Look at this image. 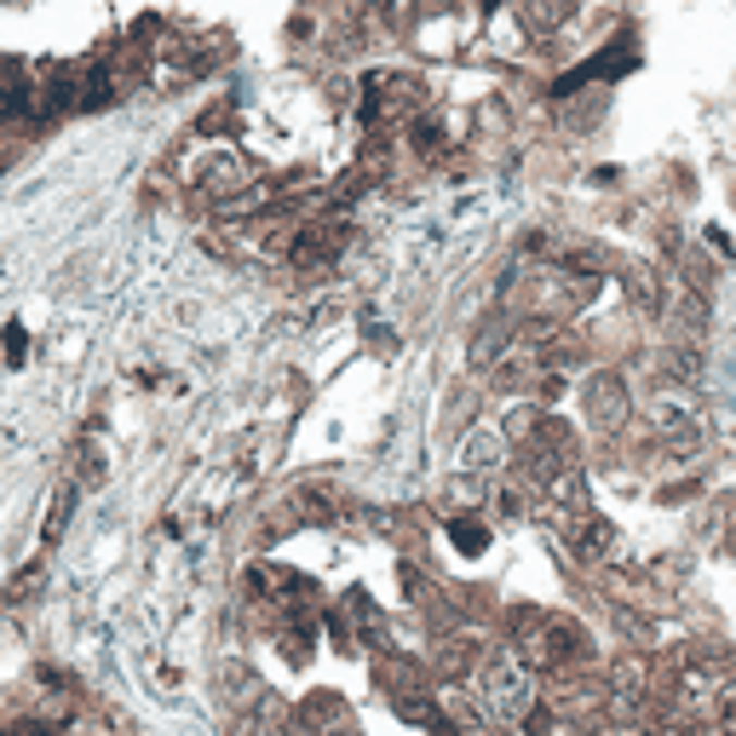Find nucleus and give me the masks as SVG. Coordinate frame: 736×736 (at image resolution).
Here are the masks:
<instances>
[{
	"label": "nucleus",
	"instance_id": "nucleus-2",
	"mask_svg": "<svg viewBox=\"0 0 736 736\" xmlns=\"http://www.w3.org/2000/svg\"><path fill=\"white\" fill-rule=\"evenodd\" d=\"M35 587H40V564L35 569H24V576L12 581V592H7V604H24V599H35Z\"/></svg>",
	"mask_w": 736,
	"mask_h": 736
},
{
	"label": "nucleus",
	"instance_id": "nucleus-3",
	"mask_svg": "<svg viewBox=\"0 0 736 736\" xmlns=\"http://www.w3.org/2000/svg\"><path fill=\"white\" fill-rule=\"evenodd\" d=\"M449 536H455L461 541V552H478L489 536H483V524H455V529H449Z\"/></svg>",
	"mask_w": 736,
	"mask_h": 736
},
{
	"label": "nucleus",
	"instance_id": "nucleus-1",
	"mask_svg": "<svg viewBox=\"0 0 736 736\" xmlns=\"http://www.w3.org/2000/svg\"><path fill=\"white\" fill-rule=\"evenodd\" d=\"M483 690H489V702H495V708L506 713V720L529 708V685H524V679H518V673L506 667V662H501V667H489V685H483Z\"/></svg>",
	"mask_w": 736,
	"mask_h": 736
}]
</instances>
